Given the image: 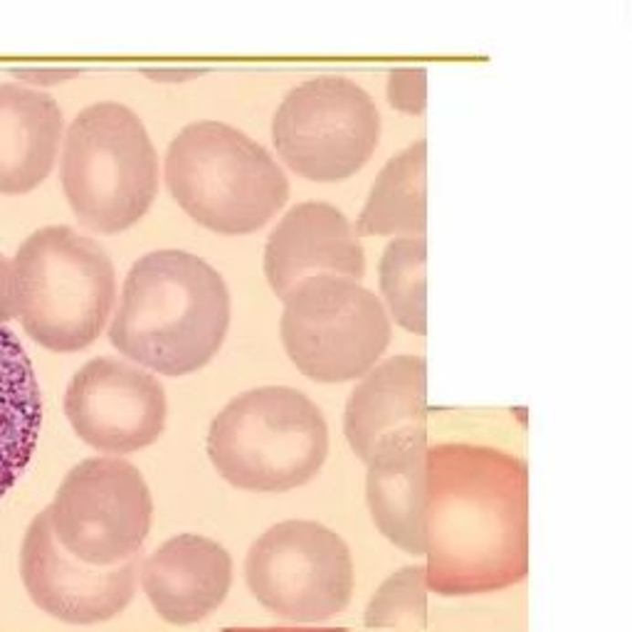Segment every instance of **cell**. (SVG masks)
Instances as JSON below:
<instances>
[{
  "instance_id": "19",
  "label": "cell",
  "mask_w": 632,
  "mask_h": 632,
  "mask_svg": "<svg viewBox=\"0 0 632 632\" xmlns=\"http://www.w3.org/2000/svg\"><path fill=\"white\" fill-rule=\"evenodd\" d=\"M427 143L416 142L393 156L374 188L361 216L356 233L423 237L427 227Z\"/></svg>"
},
{
  "instance_id": "7",
  "label": "cell",
  "mask_w": 632,
  "mask_h": 632,
  "mask_svg": "<svg viewBox=\"0 0 632 632\" xmlns=\"http://www.w3.org/2000/svg\"><path fill=\"white\" fill-rule=\"evenodd\" d=\"M282 343L291 363L319 383H346L375 366L391 343V316L353 279L319 275L284 300Z\"/></svg>"
},
{
  "instance_id": "22",
  "label": "cell",
  "mask_w": 632,
  "mask_h": 632,
  "mask_svg": "<svg viewBox=\"0 0 632 632\" xmlns=\"http://www.w3.org/2000/svg\"><path fill=\"white\" fill-rule=\"evenodd\" d=\"M388 101L400 111L423 114L427 104L425 69H395L388 79Z\"/></svg>"
},
{
  "instance_id": "4",
  "label": "cell",
  "mask_w": 632,
  "mask_h": 632,
  "mask_svg": "<svg viewBox=\"0 0 632 632\" xmlns=\"http://www.w3.org/2000/svg\"><path fill=\"white\" fill-rule=\"evenodd\" d=\"M166 184L188 216L220 235L265 227L290 195V181L255 139L223 121H195L166 151Z\"/></svg>"
},
{
  "instance_id": "23",
  "label": "cell",
  "mask_w": 632,
  "mask_h": 632,
  "mask_svg": "<svg viewBox=\"0 0 632 632\" xmlns=\"http://www.w3.org/2000/svg\"><path fill=\"white\" fill-rule=\"evenodd\" d=\"M79 75V69H13V77L23 82V87H52Z\"/></svg>"
},
{
  "instance_id": "13",
  "label": "cell",
  "mask_w": 632,
  "mask_h": 632,
  "mask_svg": "<svg viewBox=\"0 0 632 632\" xmlns=\"http://www.w3.org/2000/svg\"><path fill=\"white\" fill-rule=\"evenodd\" d=\"M366 272L361 235L329 203H300L277 223L265 245V277L279 300L309 277L358 282Z\"/></svg>"
},
{
  "instance_id": "3",
  "label": "cell",
  "mask_w": 632,
  "mask_h": 632,
  "mask_svg": "<svg viewBox=\"0 0 632 632\" xmlns=\"http://www.w3.org/2000/svg\"><path fill=\"white\" fill-rule=\"evenodd\" d=\"M8 269L10 309L35 343L72 353L97 342L117 301V272L100 242L69 225L40 227Z\"/></svg>"
},
{
  "instance_id": "16",
  "label": "cell",
  "mask_w": 632,
  "mask_h": 632,
  "mask_svg": "<svg viewBox=\"0 0 632 632\" xmlns=\"http://www.w3.org/2000/svg\"><path fill=\"white\" fill-rule=\"evenodd\" d=\"M62 111L50 94L0 82V193L23 195L50 175L62 143Z\"/></svg>"
},
{
  "instance_id": "15",
  "label": "cell",
  "mask_w": 632,
  "mask_h": 632,
  "mask_svg": "<svg viewBox=\"0 0 632 632\" xmlns=\"http://www.w3.org/2000/svg\"><path fill=\"white\" fill-rule=\"evenodd\" d=\"M427 427L410 425L375 442L366 459V501L378 532L423 556V501Z\"/></svg>"
},
{
  "instance_id": "17",
  "label": "cell",
  "mask_w": 632,
  "mask_h": 632,
  "mask_svg": "<svg viewBox=\"0 0 632 632\" xmlns=\"http://www.w3.org/2000/svg\"><path fill=\"white\" fill-rule=\"evenodd\" d=\"M427 413V366L425 358L403 353L371 368L351 391L343 433L351 449L366 462L375 442L385 435L425 425Z\"/></svg>"
},
{
  "instance_id": "6",
  "label": "cell",
  "mask_w": 632,
  "mask_h": 632,
  "mask_svg": "<svg viewBox=\"0 0 632 632\" xmlns=\"http://www.w3.org/2000/svg\"><path fill=\"white\" fill-rule=\"evenodd\" d=\"M59 181L77 220L94 233L139 223L158 193V156L142 119L117 101L82 109L62 139Z\"/></svg>"
},
{
  "instance_id": "1",
  "label": "cell",
  "mask_w": 632,
  "mask_h": 632,
  "mask_svg": "<svg viewBox=\"0 0 632 632\" xmlns=\"http://www.w3.org/2000/svg\"><path fill=\"white\" fill-rule=\"evenodd\" d=\"M425 585L437 595L504 591L529 574V469L509 452L465 442L427 448Z\"/></svg>"
},
{
  "instance_id": "14",
  "label": "cell",
  "mask_w": 632,
  "mask_h": 632,
  "mask_svg": "<svg viewBox=\"0 0 632 632\" xmlns=\"http://www.w3.org/2000/svg\"><path fill=\"white\" fill-rule=\"evenodd\" d=\"M139 574L143 593L158 616L171 625H193L227 598L233 558L217 541L178 533L143 561Z\"/></svg>"
},
{
  "instance_id": "8",
  "label": "cell",
  "mask_w": 632,
  "mask_h": 632,
  "mask_svg": "<svg viewBox=\"0 0 632 632\" xmlns=\"http://www.w3.org/2000/svg\"><path fill=\"white\" fill-rule=\"evenodd\" d=\"M45 511L69 556L109 568L142 556L153 500L139 467L121 458H90L67 472Z\"/></svg>"
},
{
  "instance_id": "25",
  "label": "cell",
  "mask_w": 632,
  "mask_h": 632,
  "mask_svg": "<svg viewBox=\"0 0 632 632\" xmlns=\"http://www.w3.org/2000/svg\"><path fill=\"white\" fill-rule=\"evenodd\" d=\"M146 75L153 77L156 82H181V79L195 77L200 75V72H195V69H178V72H166V69H158V72H153V69H149Z\"/></svg>"
},
{
  "instance_id": "20",
  "label": "cell",
  "mask_w": 632,
  "mask_h": 632,
  "mask_svg": "<svg viewBox=\"0 0 632 632\" xmlns=\"http://www.w3.org/2000/svg\"><path fill=\"white\" fill-rule=\"evenodd\" d=\"M427 245L425 237H398L381 258V291L393 319L403 329L427 332Z\"/></svg>"
},
{
  "instance_id": "11",
  "label": "cell",
  "mask_w": 632,
  "mask_h": 632,
  "mask_svg": "<svg viewBox=\"0 0 632 632\" xmlns=\"http://www.w3.org/2000/svg\"><path fill=\"white\" fill-rule=\"evenodd\" d=\"M166 391L143 368L119 358L84 363L65 393V416L90 448L109 455H129L163 435Z\"/></svg>"
},
{
  "instance_id": "9",
  "label": "cell",
  "mask_w": 632,
  "mask_h": 632,
  "mask_svg": "<svg viewBox=\"0 0 632 632\" xmlns=\"http://www.w3.org/2000/svg\"><path fill=\"white\" fill-rule=\"evenodd\" d=\"M245 578L269 613L291 623H321L349 606L353 561L336 532L319 521L290 519L252 543Z\"/></svg>"
},
{
  "instance_id": "18",
  "label": "cell",
  "mask_w": 632,
  "mask_h": 632,
  "mask_svg": "<svg viewBox=\"0 0 632 632\" xmlns=\"http://www.w3.org/2000/svg\"><path fill=\"white\" fill-rule=\"evenodd\" d=\"M40 425L42 398L33 361L16 333L0 324V497L30 465Z\"/></svg>"
},
{
  "instance_id": "21",
  "label": "cell",
  "mask_w": 632,
  "mask_h": 632,
  "mask_svg": "<svg viewBox=\"0 0 632 632\" xmlns=\"http://www.w3.org/2000/svg\"><path fill=\"white\" fill-rule=\"evenodd\" d=\"M425 566H408L383 583L366 610L371 627L425 623Z\"/></svg>"
},
{
  "instance_id": "10",
  "label": "cell",
  "mask_w": 632,
  "mask_h": 632,
  "mask_svg": "<svg viewBox=\"0 0 632 632\" xmlns=\"http://www.w3.org/2000/svg\"><path fill=\"white\" fill-rule=\"evenodd\" d=\"M381 117L366 90L343 77H316L294 87L272 119L284 163L316 184L343 181L378 146Z\"/></svg>"
},
{
  "instance_id": "5",
  "label": "cell",
  "mask_w": 632,
  "mask_h": 632,
  "mask_svg": "<svg viewBox=\"0 0 632 632\" xmlns=\"http://www.w3.org/2000/svg\"><path fill=\"white\" fill-rule=\"evenodd\" d=\"M208 455L225 482L248 491H290L314 479L329 455L321 410L301 391L265 385L240 393L210 425Z\"/></svg>"
},
{
  "instance_id": "2",
  "label": "cell",
  "mask_w": 632,
  "mask_h": 632,
  "mask_svg": "<svg viewBox=\"0 0 632 632\" xmlns=\"http://www.w3.org/2000/svg\"><path fill=\"white\" fill-rule=\"evenodd\" d=\"M230 326V291L216 267L184 250L133 262L111 326V346L161 375H188L216 356Z\"/></svg>"
},
{
  "instance_id": "24",
  "label": "cell",
  "mask_w": 632,
  "mask_h": 632,
  "mask_svg": "<svg viewBox=\"0 0 632 632\" xmlns=\"http://www.w3.org/2000/svg\"><path fill=\"white\" fill-rule=\"evenodd\" d=\"M13 319V309H10V269L5 258L0 255V324Z\"/></svg>"
},
{
  "instance_id": "12",
  "label": "cell",
  "mask_w": 632,
  "mask_h": 632,
  "mask_svg": "<svg viewBox=\"0 0 632 632\" xmlns=\"http://www.w3.org/2000/svg\"><path fill=\"white\" fill-rule=\"evenodd\" d=\"M142 556L109 568L87 566L52 536L42 509L20 546V578L35 606L69 625L107 623L132 603Z\"/></svg>"
}]
</instances>
